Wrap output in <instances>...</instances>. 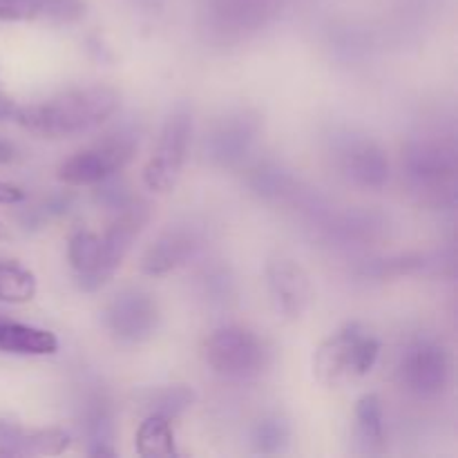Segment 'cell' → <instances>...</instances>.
<instances>
[{
	"mask_svg": "<svg viewBox=\"0 0 458 458\" xmlns=\"http://www.w3.org/2000/svg\"><path fill=\"white\" fill-rule=\"evenodd\" d=\"M101 258V235L92 231H76L67 242V259L76 271V277L89 276L98 267Z\"/></svg>",
	"mask_w": 458,
	"mask_h": 458,
	"instance_id": "7402d4cb",
	"label": "cell"
},
{
	"mask_svg": "<svg viewBox=\"0 0 458 458\" xmlns=\"http://www.w3.org/2000/svg\"><path fill=\"white\" fill-rule=\"evenodd\" d=\"M340 168L360 188L378 191L389 182L387 152L371 139H347L340 148Z\"/></svg>",
	"mask_w": 458,
	"mask_h": 458,
	"instance_id": "7c38bea8",
	"label": "cell"
},
{
	"mask_svg": "<svg viewBox=\"0 0 458 458\" xmlns=\"http://www.w3.org/2000/svg\"><path fill=\"white\" fill-rule=\"evenodd\" d=\"M72 201H74V195L65 192V195H52L49 199H43L38 206L27 210L25 215V228H40L45 226L52 219L61 217L70 210Z\"/></svg>",
	"mask_w": 458,
	"mask_h": 458,
	"instance_id": "603a6c76",
	"label": "cell"
},
{
	"mask_svg": "<svg viewBox=\"0 0 458 458\" xmlns=\"http://www.w3.org/2000/svg\"><path fill=\"white\" fill-rule=\"evenodd\" d=\"M210 369L226 380L258 378L268 365V349L258 334L240 325L215 329L204 344Z\"/></svg>",
	"mask_w": 458,
	"mask_h": 458,
	"instance_id": "3957f363",
	"label": "cell"
},
{
	"mask_svg": "<svg viewBox=\"0 0 458 458\" xmlns=\"http://www.w3.org/2000/svg\"><path fill=\"white\" fill-rule=\"evenodd\" d=\"M13 159V148L9 143L0 141V164H9Z\"/></svg>",
	"mask_w": 458,
	"mask_h": 458,
	"instance_id": "f1b7e54d",
	"label": "cell"
},
{
	"mask_svg": "<svg viewBox=\"0 0 458 458\" xmlns=\"http://www.w3.org/2000/svg\"><path fill=\"white\" fill-rule=\"evenodd\" d=\"M36 277L30 268L16 262H0V302L25 304L36 295Z\"/></svg>",
	"mask_w": 458,
	"mask_h": 458,
	"instance_id": "44dd1931",
	"label": "cell"
},
{
	"mask_svg": "<svg viewBox=\"0 0 458 458\" xmlns=\"http://www.w3.org/2000/svg\"><path fill=\"white\" fill-rule=\"evenodd\" d=\"M83 16V0H43V9H40V21L58 22V25H70Z\"/></svg>",
	"mask_w": 458,
	"mask_h": 458,
	"instance_id": "cb8c5ba5",
	"label": "cell"
},
{
	"mask_svg": "<svg viewBox=\"0 0 458 458\" xmlns=\"http://www.w3.org/2000/svg\"><path fill=\"white\" fill-rule=\"evenodd\" d=\"M356 434L360 445L369 454H378L385 450L383 403L376 394H365L356 403Z\"/></svg>",
	"mask_w": 458,
	"mask_h": 458,
	"instance_id": "e0dca14e",
	"label": "cell"
},
{
	"mask_svg": "<svg viewBox=\"0 0 458 458\" xmlns=\"http://www.w3.org/2000/svg\"><path fill=\"white\" fill-rule=\"evenodd\" d=\"M378 356V338L353 322L320 343L313 356V376L322 387H347L349 383L365 378L376 367Z\"/></svg>",
	"mask_w": 458,
	"mask_h": 458,
	"instance_id": "7a4b0ae2",
	"label": "cell"
},
{
	"mask_svg": "<svg viewBox=\"0 0 458 458\" xmlns=\"http://www.w3.org/2000/svg\"><path fill=\"white\" fill-rule=\"evenodd\" d=\"M134 450L141 458H170L177 456L173 425L168 419L157 414H148L134 434Z\"/></svg>",
	"mask_w": 458,
	"mask_h": 458,
	"instance_id": "2e32d148",
	"label": "cell"
},
{
	"mask_svg": "<svg viewBox=\"0 0 458 458\" xmlns=\"http://www.w3.org/2000/svg\"><path fill=\"white\" fill-rule=\"evenodd\" d=\"M267 284L277 313L286 320H300L311 302V280L291 258H276L267 264Z\"/></svg>",
	"mask_w": 458,
	"mask_h": 458,
	"instance_id": "30bf717a",
	"label": "cell"
},
{
	"mask_svg": "<svg viewBox=\"0 0 458 458\" xmlns=\"http://www.w3.org/2000/svg\"><path fill=\"white\" fill-rule=\"evenodd\" d=\"M97 186H98L97 201L98 204L107 206V208L121 210L123 206H128L130 201L134 199V197L128 192V188H125V183L121 182V179H116V174L103 179V182H98Z\"/></svg>",
	"mask_w": 458,
	"mask_h": 458,
	"instance_id": "d4e9b609",
	"label": "cell"
},
{
	"mask_svg": "<svg viewBox=\"0 0 458 458\" xmlns=\"http://www.w3.org/2000/svg\"><path fill=\"white\" fill-rule=\"evenodd\" d=\"M9 237V233H7V228L3 226V224H0V240H7Z\"/></svg>",
	"mask_w": 458,
	"mask_h": 458,
	"instance_id": "f546056e",
	"label": "cell"
},
{
	"mask_svg": "<svg viewBox=\"0 0 458 458\" xmlns=\"http://www.w3.org/2000/svg\"><path fill=\"white\" fill-rule=\"evenodd\" d=\"M259 134V116L250 112L226 114L206 137V155L219 165H235L249 155Z\"/></svg>",
	"mask_w": 458,
	"mask_h": 458,
	"instance_id": "8fae6325",
	"label": "cell"
},
{
	"mask_svg": "<svg viewBox=\"0 0 458 458\" xmlns=\"http://www.w3.org/2000/svg\"><path fill=\"white\" fill-rule=\"evenodd\" d=\"M405 168L420 192H429L438 199V188H454L456 152L450 143L437 139H416L407 143Z\"/></svg>",
	"mask_w": 458,
	"mask_h": 458,
	"instance_id": "9c48e42d",
	"label": "cell"
},
{
	"mask_svg": "<svg viewBox=\"0 0 458 458\" xmlns=\"http://www.w3.org/2000/svg\"><path fill=\"white\" fill-rule=\"evenodd\" d=\"M85 438H88V454L89 456H116L114 447V425H112L110 410L103 403H94L88 407L83 419Z\"/></svg>",
	"mask_w": 458,
	"mask_h": 458,
	"instance_id": "ffe728a7",
	"label": "cell"
},
{
	"mask_svg": "<svg viewBox=\"0 0 458 458\" xmlns=\"http://www.w3.org/2000/svg\"><path fill=\"white\" fill-rule=\"evenodd\" d=\"M137 146V139L125 132L103 139L70 157L58 168V179L67 186H97L103 179L119 174L134 159Z\"/></svg>",
	"mask_w": 458,
	"mask_h": 458,
	"instance_id": "8992f818",
	"label": "cell"
},
{
	"mask_svg": "<svg viewBox=\"0 0 458 458\" xmlns=\"http://www.w3.org/2000/svg\"><path fill=\"white\" fill-rule=\"evenodd\" d=\"M25 199V191L21 186H13V183L0 182V204H21Z\"/></svg>",
	"mask_w": 458,
	"mask_h": 458,
	"instance_id": "4316f807",
	"label": "cell"
},
{
	"mask_svg": "<svg viewBox=\"0 0 458 458\" xmlns=\"http://www.w3.org/2000/svg\"><path fill=\"white\" fill-rule=\"evenodd\" d=\"M398 376L414 398H438L450 383V353L437 340H416L403 353Z\"/></svg>",
	"mask_w": 458,
	"mask_h": 458,
	"instance_id": "52a82bcc",
	"label": "cell"
},
{
	"mask_svg": "<svg viewBox=\"0 0 458 458\" xmlns=\"http://www.w3.org/2000/svg\"><path fill=\"white\" fill-rule=\"evenodd\" d=\"M141 403L148 414L164 416L173 423L174 419L188 411L195 403V392L188 385H165V387L148 389L141 394Z\"/></svg>",
	"mask_w": 458,
	"mask_h": 458,
	"instance_id": "ac0fdd59",
	"label": "cell"
},
{
	"mask_svg": "<svg viewBox=\"0 0 458 458\" xmlns=\"http://www.w3.org/2000/svg\"><path fill=\"white\" fill-rule=\"evenodd\" d=\"M119 106V89L110 85H88L65 89L47 101L18 107L13 121L43 139H70L101 128Z\"/></svg>",
	"mask_w": 458,
	"mask_h": 458,
	"instance_id": "6da1fadb",
	"label": "cell"
},
{
	"mask_svg": "<svg viewBox=\"0 0 458 458\" xmlns=\"http://www.w3.org/2000/svg\"><path fill=\"white\" fill-rule=\"evenodd\" d=\"M70 443V434L58 428L25 429L16 423H0V458L58 456Z\"/></svg>",
	"mask_w": 458,
	"mask_h": 458,
	"instance_id": "4fadbf2b",
	"label": "cell"
},
{
	"mask_svg": "<svg viewBox=\"0 0 458 458\" xmlns=\"http://www.w3.org/2000/svg\"><path fill=\"white\" fill-rule=\"evenodd\" d=\"M192 137V107L177 103L161 128L155 155L143 168V182L155 192H170L182 177Z\"/></svg>",
	"mask_w": 458,
	"mask_h": 458,
	"instance_id": "277c9868",
	"label": "cell"
},
{
	"mask_svg": "<svg viewBox=\"0 0 458 458\" xmlns=\"http://www.w3.org/2000/svg\"><path fill=\"white\" fill-rule=\"evenodd\" d=\"M148 219H150V206L146 201L132 199L128 206L119 210L114 222L101 237V258H98V267L94 268L89 276L79 277V289L85 293H94L101 286H106L112 280L119 267L123 264L125 255L132 249L134 240L141 235L146 228Z\"/></svg>",
	"mask_w": 458,
	"mask_h": 458,
	"instance_id": "5b68a950",
	"label": "cell"
},
{
	"mask_svg": "<svg viewBox=\"0 0 458 458\" xmlns=\"http://www.w3.org/2000/svg\"><path fill=\"white\" fill-rule=\"evenodd\" d=\"M291 425L282 414H267L255 423L250 432V445L258 454L277 456L289 450Z\"/></svg>",
	"mask_w": 458,
	"mask_h": 458,
	"instance_id": "d6986e66",
	"label": "cell"
},
{
	"mask_svg": "<svg viewBox=\"0 0 458 458\" xmlns=\"http://www.w3.org/2000/svg\"><path fill=\"white\" fill-rule=\"evenodd\" d=\"M0 352L16 356H52L58 352V338L47 329L0 316Z\"/></svg>",
	"mask_w": 458,
	"mask_h": 458,
	"instance_id": "9a60e30c",
	"label": "cell"
},
{
	"mask_svg": "<svg viewBox=\"0 0 458 458\" xmlns=\"http://www.w3.org/2000/svg\"><path fill=\"white\" fill-rule=\"evenodd\" d=\"M43 0H0V21H40Z\"/></svg>",
	"mask_w": 458,
	"mask_h": 458,
	"instance_id": "484cf974",
	"label": "cell"
},
{
	"mask_svg": "<svg viewBox=\"0 0 458 458\" xmlns=\"http://www.w3.org/2000/svg\"><path fill=\"white\" fill-rule=\"evenodd\" d=\"M103 322L114 340L123 344H141L159 329L157 300L143 289H123L110 300Z\"/></svg>",
	"mask_w": 458,
	"mask_h": 458,
	"instance_id": "ba28073f",
	"label": "cell"
},
{
	"mask_svg": "<svg viewBox=\"0 0 458 458\" xmlns=\"http://www.w3.org/2000/svg\"><path fill=\"white\" fill-rule=\"evenodd\" d=\"M197 249H199V240H197L192 228H168V231L146 250V255H143L141 259V271L152 277L173 273L174 268L183 267V264L195 255Z\"/></svg>",
	"mask_w": 458,
	"mask_h": 458,
	"instance_id": "5bb4252c",
	"label": "cell"
},
{
	"mask_svg": "<svg viewBox=\"0 0 458 458\" xmlns=\"http://www.w3.org/2000/svg\"><path fill=\"white\" fill-rule=\"evenodd\" d=\"M16 110H18V106L12 101V97H7V94L0 92V121L13 119Z\"/></svg>",
	"mask_w": 458,
	"mask_h": 458,
	"instance_id": "83f0119b",
	"label": "cell"
}]
</instances>
